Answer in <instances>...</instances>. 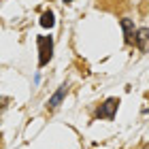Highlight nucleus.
Returning <instances> with one entry per match:
<instances>
[{
    "instance_id": "0eeeda50",
    "label": "nucleus",
    "mask_w": 149,
    "mask_h": 149,
    "mask_svg": "<svg viewBox=\"0 0 149 149\" xmlns=\"http://www.w3.org/2000/svg\"><path fill=\"white\" fill-rule=\"evenodd\" d=\"M4 102H9V98H0V109H4Z\"/></svg>"
},
{
    "instance_id": "423d86ee",
    "label": "nucleus",
    "mask_w": 149,
    "mask_h": 149,
    "mask_svg": "<svg viewBox=\"0 0 149 149\" xmlns=\"http://www.w3.org/2000/svg\"><path fill=\"white\" fill-rule=\"evenodd\" d=\"M40 26H43V28H53V26H56V17H53L51 11H45L43 13V17H40Z\"/></svg>"
},
{
    "instance_id": "39448f33",
    "label": "nucleus",
    "mask_w": 149,
    "mask_h": 149,
    "mask_svg": "<svg viewBox=\"0 0 149 149\" xmlns=\"http://www.w3.org/2000/svg\"><path fill=\"white\" fill-rule=\"evenodd\" d=\"M147 36H149V30L147 28H139L136 32H134V43H136V47L141 51H147Z\"/></svg>"
},
{
    "instance_id": "f257e3e1",
    "label": "nucleus",
    "mask_w": 149,
    "mask_h": 149,
    "mask_svg": "<svg viewBox=\"0 0 149 149\" xmlns=\"http://www.w3.org/2000/svg\"><path fill=\"white\" fill-rule=\"evenodd\" d=\"M36 45H38V66L49 64V60L53 56V38L51 36H38L36 38Z\"/></svg>"
},
{
    "instance_id": "6e6552de",
    "label": "nucleus",
    "mask_w": 149,
    "mask_h": 149,
    "mask_svg": "<svg viewBox=\"0 0 149 149\" xmlns=\"http://www.w3.org/2000/svg\"><path fill=\"white\" fill-rule=\"evenodd\" d=\"M64 2H66V4H68V2H72V0H64Z\"/></svg>"
},
{
    "instance_id": "f03ea898",
    "label": "nucleus",
    "mask_w": 149,
    "mask_h": 149,
    "mask_svg": "<svg viewBox=\"0 0 149 149\" xmlns=\"http://www.w3.org/2000/svg\"><path fill=\"white\" fill-rule=\"evenodd\" d=\"M117 107H119V100H117V98H109L104 104L98 107L96 117H98V119H113V117H115V111H117Z\"/></svg>"
},
{
    "instance_id": "20e7f679",
    "label": "nucleus",
    "mask_w": 149,
    "mask_h": 149,
    "mask_svg": "<svg viewBox=\"0 0 149 149\" xmlns=\"http://www.w3.org/2000/svg\"><path fill=\"white\" fill-rule=\"evenodd\" d=\"M66 92H68V85H60V90L53 94V96L47 100V109H56V107H60V102L64 100V96H66Z\"/></svg>"
},
{
    "instance_id": "7ed1b4c3",
    "label": "nucleus",
    "mask_w": 149,
    "mask_h": 149,
    "mask_svg": "<svg viewBox=\"0 0 149 149\" xmlns=\"http://www.w3.org/2000/svg\"><path fill=\"white\" fill-rule=\"evenodd\" d=\"M121 30H124L126 43L132 45V43H134V32H136V28H134V22H132V19H128V17H124V19H121Z\"/></svg>"
}]
</instances>
